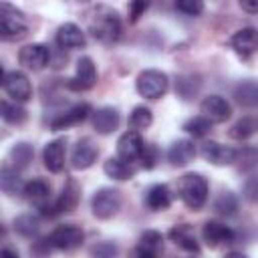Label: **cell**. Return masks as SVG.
I'll return each instance as SVG.
<instances>
[{
    "mask_svg": "<svg viewBox=\"0 0 258 258\" xmlns=\"http://www.w3.org/2000/svg\"><path fill=\"white\" fill-rule=\"evenodd\" d=\"M89 30L93 38H97L99 42H115L121 36L119 14L107 6H99L89 22Z\"/></svg>",
    "mask_w": 258,
    "mask_h": 258,
    "instance_id": "cell-1",
    "label": "cell"
},
{
    "mask_svg": "<svg viewBox=\"0 0 258 258\" xmlns=\"http://www.w3.org/2000/svg\"><path fill=\"white\" fill-rule=\"evenodd\" d=\"M177 194L189 210H200L208 200V179L202 173H185L177 183Z\"/></svg>",
    "mask_w": 258,
    "mask_h": 258,
    "instance_id": "cell-2",
    "label": "cell"
},
{
    "mask_svg": "<svg viewBox=\"0 0 258 258\" xmlns=\"http://www.w3.org/2000/svg\"><path fill=\"white\" fill-rule=\"evenodd\" d=\"M26 30H28V24L24 14L16 6L2 2L0 4V36L4 40H18L26 34Z\"/></svg>",
    "mask_w": 258,
    "mask_h": 258,
    "instance_id": "cell-3",
    "label": "cell"
},
{
    "mask_svg": "<svg viewBox=\"0 0 258 258\" xmlns=\"http://www.w3.org/2000/svg\"><path fill=\"white\" fill-rule=\"evenodd\" d=\"M169 87V79L165 73L157 71V69H145L137 75V81H135V89L141 97L145 99H159L165 95Z\"/></svg>",
    "mask_w": 258,
    "mask_h": 258,
    "instance_id": "cell-4",
    "label": "cell"
},
{
    "mask_svg": "<svg viewBox=\"0 0 258 258\" xmlns=\"http://www.w3.org/2000/svg\"><path fill=\"white\" fill-rule=\"evenodd\" d=\"M121 194L113 187H101L95 191L93 200H91V210H93V216L99 218V220H109L113 218L119 210H121Z\"/></svg>",
    "mask_w": 258,
    "mask_h": 258,
    "instance_id": "cell-5",
    "label": "cell"
},
{
    "mask_svg": "<svg viewBox=\"0 0 258 258\" xmlns=\"http://www.w3.org/2000/svg\"><path fill=\"white\" fill-rule=\"evenodd\" d=\"M79 198H81V189H79L77 181L69 179L62 185L58 198L54 202H50V204L48 202L42 204L40 210H42L44 216H56V214H62V212H73L77 208V204H79Z\"/></svg>",
    "mask_w": 258,
    "mask_h": 258,
    "instance_id": "cell-6",
    "label": "cell"
},
{
    "mask_svg": "<svg viewBox=\"0 0 258 258\" xmlns=\"http://www.w3.org/2000/svg\"><path fill=\"white\" fill-rule=\"evenodd\" d=\"M2 87H4L6 95L14 103H24V101H28L32 97V85H30L28 77L22 71H8V73H4Z\"/></svg>",
    "mask_w": 258,
    "mask_h": 258,
    "instance_id": "cell-7",
    "label": "cell"
},
{
    "mask_svg": "<svg viewBox=\"0 0 258 258\" xmlns=\"http://www.w3.org/2000/svg\"><path fill=\"white\" fill-rule=\"evenodd\" d=\"M83 230L79 226H73V224H62V226H56L50 236H48V244L56 250H75L83 244Z\"/></svg>",
    "mask_w": 258,
    "mask_h": 258,
    "instance_id": "cell-8",
    "label": "cell"
},
{
    "mask_svg": "<svg viewBox=\"0 0 258 258\" xmlns=\"http://www.w3.org/2000/svg\"><path fill=\"white\" fill-rule=\"evenodd\" d=\"M97 83V69H95V62L93 58L89 56H81L77 60V69H75V75L73 79H69V89L73 91H89L93 89Z\"/></svg>",
    "mask_w": 258,
    "mask_h": 258,
    "instance_id": "cell-9",
    "label": "cell"
},
{
    "mask_svg": "<svg viewBox=\"0 0 258 258\" xmlns=\"http://www.w3.org/2000/svg\"><path fill=\"white\" fill-rule=\"evenodd\" d=\"M48 60H50V50L40 42L26 44L18 52V62L28 71H40L48 64Z\"/></svg>",
    "mask_w": 258,
    "mask_h": 258,
    "instance_id": "cell-10",
    "label": "cell"
},
{
    "mask_svg": "<svg viewBox=\"0 0 258 258\" xmlns=\"http://www.w3.org/2000/svg\"><path fill=\"white\" fill-rule=\"evenodd\" d=\"M200 111H202V117H206L210 123H224L232 115L230 103L220 95L204 97V101L200 103Z\"/></svg>",
    "mask_w": 258,
    "mask_h": 258,
    "instance_id": "cell-11",
    "label": "cell"
},
{
    "mask_svg": "<svg viewBox=\"0 0 258 258\" xmlns=\"http://www.w3.org/2000/svg\"><path fill=\"white\" fill-rule=\"evenodd\" d=\"M143 149H145V141L137 131H127L117 141V157H121L127 163L141 159Z\"/></svg>",
    "mask_w": 258,
    "mask_h": 258,
    "instance_id": "cell-12",
    "label": "cell"
},
{
    "mask_svg": "<svg viewBox=\"0 0 258 258\" xmlns=\"http://www.w3.org/2000/svg\"><path fill=\"white\" fill-rule=\"evenodd\" d=\"M230 46L234 48L236 54H240L242 58L254 54L258 50V30L252 26H244L240 30H236L230 36Z\"/></svg>",
    "mask_w": 258,
    "mask_h": 258,
    "instance_id": "cell-13",
    "label": "cell"
},
{
    "mask_svg": "<svg viewBox=\"0 0 258 258\" xmlns=\"http://www.w3.org/2000/svg\"><path fill=\"white\" fill-rule=\"evenodd\" d=\"M202 157L214 165H232L238 157V151L230 145H222L218 141L202 143Z\"/></svg>",
    "mask_w": 258,
    "mask_h": 258,
    "instance_id": "cell-14",
    "label": "cell"
},
{
    "mask_svg": "<svg viewBox=\"0 0 258 258\" xmlns=\"http://www.w3.org/2000/svg\"><path fill=\"white\" fill-rule=\"evenodd\" d=\"M97 155H99V149L97 145L93 143L91 137H83L77 141V145L73 147V153H71V165L75 169H89L95 161H97Z\"/></svg>",
    "mask_w": 258,
    "mask_h": 258,
    "instance_id": "cell-15",
    "label": "cell"
},
{
    "mask_svg": "<svg viewBox=\"0 0 258 258\" xmlns=\"http://www.w3.org/2000/svg\"><path fill=\"white\" fill-rule=\"evenodd\" d=\"M202 238L210 248H218L222 244L232 242L234 240V232H232L230 226H226L222 222H216V220H210L202 228Z\"/></svg>",
    "mask_w": 258,
    "mask_h": 258,
    "instance_id": "cell-16",
    "label": "cell"
},
{
    "mask_svg": "<svg viewBox=\"0 0 258 258\" xmlns=\"http://www.w3.org/2000/svg\"><path fill=\"white\" fill-rule=\"evenodd\" d=\"M64 155H67V141L64 139H52L42 149V161L44 167L52 173H58L64 167Z\"/></svg>",
    "mask_w": 258,
    "mask_h": 258,
    "instance_id": "cell-17",
    "label": "cell"
},
{
    "mask_svg": "<svg viewBox=\"0 0 258 258\" xmlns=\"http://www.w3.org/2000/svg\"><path fill=\"white\" fill-rule=\"evenodd\" d=\"M91 113V107L87 103H79V105H73L71 109H67L64 113L56 115L52 121H50V129L52 131H58V129H69L73 125H79L83 123Z\"/></svg>",
    "mask_w": 258,
    "mask_h": 258,
    "instance_id": "cell-18",
    "label": "cell"
},
{
    "mask_svg": "<svg viewBox=\"0 0 258 258\" xmlns=\"http://www.w3.org/2000/svg\"><path fill=\"white\" fill-rule=\"evenodd\" d=\"M85 42H87L85 32H83L77 24L64 22V24L58 26V30H56V44H58V48H62V50H73V48L85 46Z\"/></svg>",
    "mask_w": 258,
    "mask_h": 258,
    "instance_id": "cell-19",
    "label": "cell"
},
{
    "mask_svg": "<svg viewBox=\"0 0 258 258\" xmlns=\"http://www.w3.org/2000/svg\"><path fill=\"white\" fill-rule=\"evenodd\" d=\"M163 252V236L155 230H145L137 242L135 256L137 258H157Z\"/></svg>",
    "mask_w": 258,
    "mask_h": 258,
    "instance_id": "cell-20",
    "label": "cell"
},
{
    "mask_svg": "<svg viewBox=\"0 0 258 258\" xmlns=\"http://www.w3.org/2000/svg\"><path fill=\"white\" fill-rule=\"evenodd\" d=\"M119 111L115 107H101L93 113V127L101 135H109L119 127Z\"/></svg>",
    "mask_w": 258,
    "mask_h": 258,
    "instance_id": "cell-21",
    "label": "cell"
},
{
    "mask_svg": "<svg viewBox=\"0 0 258 258\" xmlns=\"http://www.w3.org/2000/svg\"><path fill=\"white\" fill-rule=\"evenodd\" d=\"M194 157H196V145H194V141H189V139H177V141H173V143L169 145V149H167V159H169V163L175 165V167L187 165Z\"/></svg>",
    "mask_w": 258,
    "mask_h": 258,
    "instance_id": "cell-22",
    "label": "cell"
},
{
    "mask_svg": "<svg viewBox=\"0 0 258 258\" xmlns=\"http://www.w3.org/2000/svg\"><path fill=\"white\" fill-rule=\"evenodd\" d=\"M171 200H173V194L171 189L165 185V183H155L147 189L145 194V204L149 210L153 212H161V210H167L171 206Z\"/></svg>",
    "mask_w": 258,
    "mask_h": 258,
    "instance_id": "cell-23",
    "label": "cell"
},
{
    "mask_svg": "<svg viewBox=\"0 0 258 258\" xmlns=\"http://www.w3.org/2000/svg\"><path fill=\"white\" fill-rule=\"evenodd\" d=\"M169 238L175 246H179L181 250L185 252H198L200 250V244L196 240V234L194 230L187 226V224H179V226H173L169 230Z\"/></svg>",
    "mask_w": 258,
    "mask_h": 258,
    "instance_id": "cell-24",
    "label": "cell"
},
{
    "mask_svg": "<svg viewBox=\"0 0 258 258\" xmlns=\"http://www.w3.org/2000/svg\"><path fill=\"white\" fill-rule=\"evenodd\" d=\"M105 173L111 177V179H117V181H125V179H131L135 175V167L127 161H123L121 157H109L103 165Z\"/></svg>",
    "mask_w": 258,
    "mask_h": 258,
    "instance_id": "cell-25",
    "label": "cell"
},
{
    "mask_svg": "<svg viewBox=\"0 0 258 258\" xmlns=\"http://www.w3.org/2000/svg\"><path fill=\"white\" fill-rule=\"evenodd\" d=\"M234 97L242 107H258V81H242L234 89Z\"/></svg>",
    "mask_w": 258,
    "mask_h": 258,
    "instance_id": "cell-26",
    "label": "cell"
},
{
    "mask_svg": "<svg viewBox=\"0 0 258 258\" xmlns=\"http://www.w3.org/2000/svg\"><path fill=\"white\" fill-rule=\"evenodd\" d=\"M0 183H2L4 194H8V196L22 194V191H24V185H26V183L20 179L18 169H14V167H10V165H4V167H2V177H0Z\"/></svg>",
    "mask_w": 258,
    "mask_h": 258,
    "instance_id": "cell-27",
    "label": "cell"
},
{
    "mask_svg": "<svg viewBox=\"0 0 258 258\" xmlns=\"http://www.w3.org/2000/svg\"><path fill=\"white\" fill-rule=\"evenodd\" d=\"M32 155H34L32 145H28V143H16V145L10 149V153H8L10 167H14V169H24V167L32 161Z\"/></svg>",
    "mask_w": 258,
    "mask_h": 258,
    "instance_id": "cell-28",
    "label": "cell"
},
{
    "mask_svg": "<svg viewBox=\"0 0 258 258\" xmlns=\"http://www.w3.org/2000/svg\"><path fill=\"white\" fill-rule=\"evenodd\" d=\"M30 202H36V204H46L48 196H50V185L44 181V179H30L26 181L24 185V191H22Z\"/></svg>",
    "mask_w": 258,
    "mask_h": 258,
    "instance_id": "cell-29",
    "label": "cell"
},
{
    "mask_svg": "<svg viewBox=\"0 0 258 258\" xmlns=\"http://www.w3.org/2000/svg\"><path fill=\"white\" fill-rule=\"evenodd\" d=\"M256 131H258V121H256L254 117H242V119H238V121L232 125L230 137H232V139H238V141H244V139L252 137Z\"/></svg>",
    "mask_w": 258,
    "mask_h": 258,
    "instance_id": "cell-30",
    "label": "cell"
},
{
    "mask_svg": "<svg viewBox=\"0 0 258 258\" xmlns=\"http://www.w3.org/2000/svg\"><path fill=\"white\" fill-rule=\"evenodd\" d=\"M151 121H153V115H151V111L147 109V107H143V105H137L133 111H131V115H129V127H131V131H141V129H147L149 125H151Z\"/></svg>",
    "mask_w": 258,
    "mask_h": 258,
    "instance_id": "cell-31",
    "label": "cell"
},
{
    "mask_svg": "<svg viewBox=\"0 0 258 258\" xmlns=\"http://www.w3.org/2000/svg\"><path fill=\"white\" fill-rule=\"evenodd\" d=\"M214 210L220 216H232L238 210V198L232 191H222L214 202Z\"/></svg>",
    "mask_w": 258,
    "mask_h": 258,
    "instance_id": "cell-32",
    "label": "cell"
},
{
    "mask_svg": "<svg viewBox=\"0 0 258 258\" xmlns=\"http://www.w3.org/2000/svg\"><path fill=\"white\" fill-rule=\"evenodd\" d=\"M38 228H40V222H38V218L32 216V214H24V216H18V218L14 220V230H16L20 236H26V238L34 236V234L38 232Z\"/></svg>",
    "mask_w": 258,
    "mask_h": 258,
    "instance_id": "cell-33",
    "label": "cell"
},
{
    "mask_svg": "<svg viewBox=\"0 0 258 258\" xmlns=\"http://www.w3.org/2000/svg\"><path fill=\"white\" fill-rule=\"evenodd\" d=\"M2 119L6 123L12 125H20L26 121V111L18 105V103H10V101H2Z\"/></svg>",
    "mask_w": 258,
    "mask_h": 258,
    "instance_id": "cell-34",
    "label": "cell"
},
{
    "mask_svg": "<svg viewBox=\"0 0 258 258\" xmlns=\"http://www.w3.org/2000/svg\"><path fill=\"white\" fill-rule=\"evenodd\" d=\"M183 129H185L189 135H194V137H204V135L212 129V123H210L206 117L198 115V117L187 119V121L183 123Z\"/></svg>",
    "mask_w": 258,
    "mask_h": 258,
    "instance_id": "cell-35",
    "label": "cell"
},
{
    "mask_svg": "<svg viewBox=\"0 0 258 258\" xmlns=\"http://www.w3.org/2000/svg\"><path fill=\"white\" fill-rule=\"evenodd\" d=\"M200 89V83L194 79V77H179L177 85H175V93L181 97V99H191Z\"/></svg>",
    "mask_w": 258,
    "mask_h": 258,
    "instance_id": "cell-36",
    "label": "cell"
},
{
    "mask_svg": "<svg viewBox=\"0 0 258 258\" xmlns=\"http://www.w3.org/2000/svg\"><path fill=\"white\" fill-rule=\"evenodd\" d=\"M119 248L113 242H99L91 248V258H117Z\"/></svg>",
    "mask_w": 258,
    "mask_h": 258,
    "instance_id": "cell-37",
    "label": "cell"
},
{
    "mask_svg": "<svg viewBox=\"0 0 258 258\" xmlns=\"http://www.w3.org/2000/svg\"><path fill=\"white\" fill-rule=\"evenodd\" d=\"M175 8L187 16H198L204 12V2L200 0H177L175 2Z\"/></svg>",
    "mask_w": 258,
    "mask_h": 258,
    "instance_id": "cell-38",
    "label": "cell"
},
{
    "mask_svg": "<svg viewBox=\"0 0 258 258\" xmlns=\"http://www.w3.org/2000/svg\"><path fill=\"white\" fill-rule=\"evenodd\" d=\"M242 194L248 202H258V173L246 177V181L242 185Z\"/></svg>",
    "mask_w": 258,
    "mask_h": 258,
    "instance_id": "cell-39",
    "label": "cell"
},
{
    "mask_svg": "<svg viewBox=\"0 0 258 258\" xmlns=\"http://www.w3.org/2000/svg\"><path fill=\"white\" fill-rule=\"evenodd\" d=\"M155 159H157V149L153 147V145H145V149H143V155H141V163H143V167H153L155 165Z\"/></svg>",
    "mask_w": 258,
    "mask_h": 258,
    "instance_id": "cell-40",
    "label": "cell"
},
{
    "mask_svg": "<svg viewBox=\"0 0 258 258\" xmlns=\"http://www.w3.org/2000/svg\"><path fill=\"white\" fill-rule=\"evenodd\" d=\"M147 2H131L129 4V16H131V22H135L145 10H147Z\"/></svg>",
    "mask_w": 258,
    "mask_h": 258,
    "instance_id": "cell-41",
    "label": "cell"
},
{
    "mask_svg": "<svg viewBox=\"0 0 258 258\" xmlns=\"http://www.w3.org/2000/svg\"><path fill=\"white\" fill-rule=\"evenodd\" d=\"M240 6L250 14H258V0H240Z\"/></svg>",
    "mask_w": 258,
    "mask_h": 258,
    "instance_id": "cell-42",
    "label": "cell"
},
{
    "mask_svg": "<svg viewBox=\"0 0 258 258\" xmlns=\"http://www.w3.org/2000/svg\"><path fill=\"white\" fill-rule=\"evenodd\" d=\"M0 258H18V254H14L12 250L4 248V250H2V254H0Z\"/></svg>",
    "mask_w": 258,
    "mask_h": 258,
    "instance_id": "cell-43",
    "label": "cell"
},
{
    "mask_svg": "<svg viewBox=\"0 0 258 258\" xmlns=\"http://www.w3.org/2000/svg\"><path fill=\"white\" fill-rule=\"evenodd\" d=\"M224 258H248V256L242 254V252H230V254H226Z\"/></svg>",
    "mask_w": 258,
    "mask_h": 258,
    "instance_id": "cell-44",
    "label": "cell"
}]
</instances>
